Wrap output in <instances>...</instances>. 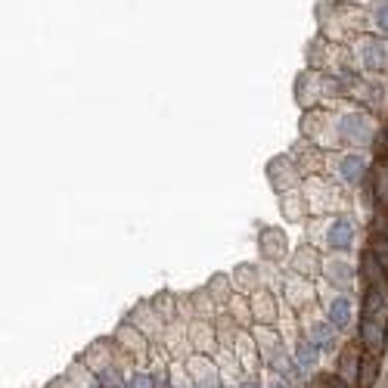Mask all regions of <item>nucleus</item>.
Masks as SVG:
<instances>
[{
	"label": "nucleus",
	"mask_w": 388,
	"mask_h": 388,
	"mask_svg": "<svg viewBox=\"0 0 388 388\" xmlns=\"http://www.w3.org/2000/svg\"><path fill=\"white\" fill-rule=\"evenodd\" d=\"M252 314L264 317V320H274V298H270V295H258V298H252Z\"/></svg>",
	"instance_id": "2eb2a0df"
},
{
	"label": "nucleus",
	"mask_w": 388,
	"mask_h": 388,
	"mask_svg": "<svg viewBox=\"0 0 388 388\" xmlns=\"http://www.w3.org/2000/svg\"><path fill=\"white\" fill-rule=\"evenodd\" d=\"M317 361H320V345L314 339H305L298 345V363L305 370H311V367H317Z\"/></svg>",
	"instance_id": "9b49d317"
},
{
	"label": "nucleus",
	"mask_w": 388,
	"mask_h": 388,
	"mask_svg": "<svg viewBox=\"0 0 388 388\" xmlns=\"http://www.w3.org/2000/svg\"><path fill=\"white\" fill-rule=\"evenodd\" d=\"M379 379V357L376 354H363L361 357V376H357V388H373Z\"/></svg>",
	"instance_id": "9d476101"
},
{
	"label": "nucleus",
	"mask_w": 388,
	"mask_h": 388,
	"mask_svg": "<svg viewBox=\"0 0 388 388\" xmlns=\"http://www.w3.org/2000/svg\"><path fill=\"white\" fill-rule=\"evenodd\" d=\"M341 137H345V140H354L357 146H361V143H370L373 140V125H370V118L363 112H351L341 118Z\"/></svg>",
	"instance_id": "f257e3e1"
},
{
	"label": "nucleus",
	"mask_w": 388,
	"mask_h": 388,
	"mask_svg": "<svg viewBox=\"0 0 388 388\" xmlns=\"http://www.w3.org/2000/svg\"><path fill=\"white\" fill-rule=\"evenodd\" d=\"M326 317L335 329H348L351 326V298L345 295H335L326 301Z\"/></svg>",
	"instance_id": "39448f33"
},
{
	"label": "nucleus",
	"mask_w": 388,
	"mask_h": 388,
	"mask_svg": "<svg viewBox=\"0 0 388 388\" xmlns=\"http://www.w3.org/2000/svg\"><path fill=\"white\" fill-rule=\"evenodd\" d=\"M373 190H376V199H379L382 208H388V161H382L379 168H376L373 174Z\"/></svg>",
	"instance_id": "f8f14e48"
},
{
	"label": "nucleus",
	"mask_w": 388,
	"mask_h": 388,
	"mask_svg": "<svg viewBox=\"0 0 388 388\" xmlns=\"http://www.w3.org/2000/svg\"><path fill=\"white\" fill-rule=\"evenodd\" d=\"M373 236H385V240H388V208H382V211L376 214V221H373Z\"/></svg>",
	"instance_id": "a211bd4d"
},
{
	"label": "nucleus",
	"mask_w": 388,
	"mask_h": 388,
	"mask_svg": "<svg viewBox=\"0 0 388 388\" xmlns=\"http://www.w3.org/2000/svg\"><path fill=\"white\" fill-rule=\"evenodd\" d=\"M379 143H382V146H385V149H388V125H385V131H382V137H379Z\"/></svg>",
	"instance_id": "aec40b11"
},
{
	"label": "nucleus",
	"mask_w": 388,
	"mask_h": 388,
	"mask_svg": "<svg viewBox=\"0 0 388 388\" xmlns=\"http://www.w3.org/2000/svg\"><path fill=\"white\" fill-rule=\"evenodd\" d=\"M127 388H153V379L143 376V373H137V376H131V385Z\"/></svg>",
	"instance_id": "6ab92c4d"
},
{
	"label": "nucleus",
	"mask_w": 388,
	"mask_h": 388,
	"mask_svg": "<svg viewBox=\"0 0 388 388\" xmlns=\"http://www.w3.org/2000/svg\"><path fill=\"white\" fill-rule=\"evenodd\" d=\"M385 329H388L385 323L361 314V345L370 354H382V348H385Z\"/></svg>",
	"instance_id": "f03ea898"
},
{
	"label": "nucleus",
	"mask_w": 388,
	"mask_h": 388,
	"mask_svg": "<svg viewBox=\"0 0 388 388\" xmlns=\"http://www.w3.org/2000/svg\"><path fill=\"white\" fill-rule=\"evenodd\" d=\"M305 268H311L314 274L320 270V258H317L311 248H301V252L295 255V270H305Z\"/></svg>",
	"instance_id": "dca6fc26"
},
{
	"label": "nucleus",
	"mask_w": 388,
	"mask_h": 388,
	"mask_svg": "<svg viewBox=\"0 0 388 388\" xmlns=\"http://www.w3.org/2000/svg\"><path fill=\"white\" fill-rule=\"evenodd\" d=\"M339 174H341V181L361 183L363 174H367V159H363V155H354V153L341 155L339 159Z\"/></svg>",
	"instance_id": "423d86ee"
},
{
	"label": "nucleus",
	"mask_w": 388,
	"mask_h": 388,
	"mask_svg": "<svg viewBox=\"0 0 388 388\" xmlns=\"http://www.w3.org/2000/svg\"><path fill=\"white\" fill-rule=\"evenodd\" d=\"M246 388H258V385H246Z\"/></svg>",
	"instance_id": "4be33fe9"
},
{
	"label": "nucleus",
	"mask_w": 388,
	"mask_h": 388,
	"mask_svg": "<svg viewBox=\"0 0 388 388\" xmlns=\"http://www.w3.org/2000/svg\"><path fill=\"white\" fill-rule=\"evenodd\" d=\"M326 242L335 252H348V248L354 246V221H351V218H335V221L329 224Z\"/></svg>",
	"instance_id": "20e7f679"
},
{
	"label": "nucleus",
	"mask_w": 388,
	"mask_h": 388,
	"mask_svg": "<svg viewBox=\"0 0 388 388\" xmlns=\"http://www.w3.org/2000/svg\"><path fill=\"white\" fill-rule=\"evenodd\" d=\"M333 335H335V326H329V323H314V326H311V339H314L320 348H329V345H333Z\"/></svg>",
	"instance_id": "4468645a"
},
{
	"label": "nucleus",
	"mask_w": 388,
	"mask_h": 388,
	"mask_svg": "<svg viewBox=\"0 0 388 388\" xmlns=\"http://www.w3.org/2000/svg\"><path fill=\"white\" fill-rule=\"evenodd\" d=\"M370 252L376 255V261L385 268V274H388V240L385 236H373V242H370Z\"/></svg>",
	"instance_id": "f3484780"
},
{
	"label": "nucleus",
	"mask_w": 388,
	"mask_h": 388,
	"mask_svg": "<svg viewBox=\"0 0 388 388\" xmlns=\"http://www.w3.org/2000/svg\"><path fill=\"white\" fill-rule=\"evenodd\" d=\"M361 60L370 72H382L388 66V44L379 38H363L361 40Z\"/></svg>",
	"instance_id": "7ed1b4c3"
},
{
	"label": "nucleus",
	"mask_w": 388,
	"mask_h": 388,
	"mask_svg": "<svg viewBox=\"0 0 388 388\" xmlns=\"http://www.w3.org/2000/svg\"><path fill=\"white\" fill-rule=\"evenodd\" d=\"M270 181H274L276 190H286L298 181V168L292 165L289 159H274L270 161Z\"/></svg>",
	"instance_id": "0eeeda50"
},
{
	"label": "nucleus",
	"mask_w": 388,
	"mask_h": 388,
	"mask_svg": "<svg viewBox=\"0 0 388 388\" xmlns=\"http://www.w3.org/2000/svg\"><path fill=\"white\" fill-rule=\"evenodd\" d=\"M261 248L268 258H280L283 252H286V233H283L280 227H268L261 230Z\"/></svg>",
	"instance_id": "1a4fd4ad"
},
{
	"label": "nucleus",
	"mask_w": 388,
	"mask_h": 388,
	"mask_svg": "<svg viewBox=\"0 0 388 388\" xmlns=\"http://www.w3.org/2000/svg\"><path fill=\"white\" fill-rule=\"evenodd\" d=\"M270 388H286V385H283V382H276V385H270Z\"/></svg>",
	"instance_id": "412c9836"
},
{
	"label": "nucleus",
	"mask_w": 388,
	"mask_h": 388,
	"mask_svg": "<svg viewBox=\"0 0 388 388\" xmlns=\"http://www.w3.org/2000/svg\"><path fill=\"white\" fill-rule=\"evenodd\" d=\"M357 376H361V354L354 348H345L339 357V379L345 385H354Z\"/></svg>",
	"instance_id": "6e6552de"
},
{
	"label": "nucleus",
	"mask_w": 388,
	"mask_h": 388,
	"mask_svg": "<svg viewBox=\"0 0 388 388\" xmlns=\"http://www.w3.org/2000/svg\"><path fill=\"white\" fill-rule=\"evenodd\" d=\"M370 25L379 34H388V0H376L370 10Z\"/></svg>",
	"instance_id": "ddd939ff"
}]
</instances>
